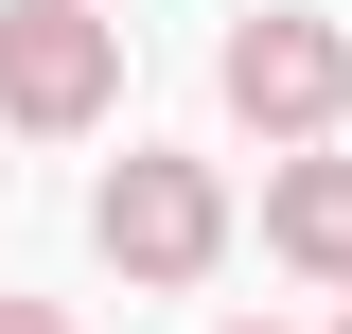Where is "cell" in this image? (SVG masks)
I'll list each match as a JSON object with an SVG mask.
<instances>
[{"label":"cell","instance_id":"obj_1","mask_svg":"<svg viewBox=\"0 0 352 334\" xmlns=\"http://www.w3.org/2000/svg\"><path fill=\"white\" fill-rule=\"evenodd\" d=\"M88 247L124 264V282H159V299L212 282V264H229V176L141 141V159H106V194H88Z\"/></svg>","mask_w":352,"mask_h":334},{"label":"cell","instance_id":"obj_2","mask_svg":"<svg viewBox=\"0 0 352 334\" xmlns=\"http://www.w3.org/2000/svg\"><path fill=\"white\" fill-rule=\"evenodd\" d=\"M124 106V18L88 0H0V141H71Z\"/></svg>","mask_w":352,"mask_h":334},{"label":"cell","instance_id":"obj_3","mask_svg":"<svg viewBox=\"0 0 352 334\" xmlns=\"http://www.w3.org/2000/svg\"><path fill=\"white\" fill-rule=\"evenodd\" d=\"M212 88H229V124H247L264 159H300V141L352 124V36L335 18H247V36L212 53Z\"/></svg>","mask_w":352,"mask_h":334},{"label":"cell","instance_id":"obj_4","mask_svg":"<svg viewBox=\"0 0 352 334\" xmlns=\"http://www.w3.org/2000/svg\"><path fill=\"white\" fill-rule=\"evenodd\" d=\"M264 247L300 264V282H335V299H352V159H317V141H300V159L264 176Z\"/></svg>","mask_w":352,"mask_h":334},{"label":"cell","instance_id":"obj_5","mask_svg":"<svg viewBox=\"0 0 352 334\" xmlns=\"http://www.w3.org/2000/svg\"><path fill=\"white\" fill-rule=\"evenodd\" d=\"M0 334H71V317H53V299H0Z\"/></svg>","mask_w":352,"mask_h":334},{"label":"cell","instance_id":"obj_6","mask_svg":"<svg viewBox=\"0 0 352 334\" xmlns=\"http://www.w3.org/2000/svg\"><path fill=\"white\" fill-rule=\"evenodd\" d=\"M229 334H282V317H229Z\"/></svg>","mask_w":352,"mask_h":334},{"label":"cell","instance_id":"obj_7","mask_svg":"<svg viewBox=\"0 0 352 334\" xmlns=\"http://www.w3.org/2000/svg\"><path fill=\"white\" fill-rule=\"evenodd\" d=\"M335 334H352V317H335Z\"/></svg>","mask_w":352,"mask_h":334}]
</instances>
